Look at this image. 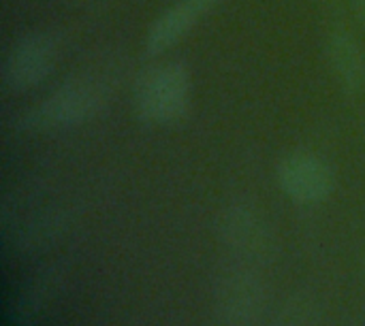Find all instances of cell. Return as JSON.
<instances>
[{"instance_id":"6da1fadb","label":"cell","mask_w":365,"mask_h":326,"mask_svg":"<svg viewBox=\"0 0 365 326\" xmlns=\"http://www.w3.org/2000/svg\"><path fill=\"white\" fill-rule=\"evenodd\" d=\"M115 73L109 66H88L58 83L38 105L21 115L26 130L73 128L96 117L113 96Z\"/></svg>"},{"instance_id":"7a4b0ae2","label":"cell","mask_w":365,"mask_h":326,"mask_svg":"<svg viewBox=\"0 0 365 326\" xmlns=\"http://www.w3.org/2000/svg\"><path fill=\"white\" fill-rule=\"evenodd\" d=\"M192 100V77L186 64L178 60L148 66L133 92L137 117L148 126H167L180 122Z\"/></svg>"},{"instance_id":"3957f363","label":"cell","mask_w":365,"mask_h":326,"mask_svg":"<svg viewBox=\"0 0 365 326\" xmlns=\"http://www.w3.org/2000/svg\"><path fill=\"white\" fill-rule=\"evenodd\" d=\"M62 38L53 30H30L15 38L2 60V83L11 92H28L41 85L56 68Z\"/></svg>"},{"instance_id":"277c9868","label":"cell","mask_w":365,"mask_h":326,"mask_svg":"<svg viewBox=\"0 0 365 326\" xmlns=\"http://www.w3.org/2000/svg\"><path fill=\"white\" fill-rule=\"evenodd\" d=\"M218 239L242 265H265L274 256L272 224L252 203H231L218 216Z\"/></svg>"},{"instance_id":"5b68a950","label":"cell","mask_w":365,"mask_h":326,"mask_svg":"<svg viewBox=\"0 0 365 326\" xmlns=\"http://www.w3.org/2000/svg\"><path fill=\"white\" fill-rule=\"evenodd\" d=\"M265 307V286L250 265L222 269L214 286V310L220 326H255Z\"/></svg>"},{"instance_id":"8992f818","label":"cell","mask_w":365,"mask_h":326,"mask_svg":"<svg viewBox=\"0 0 365 326\" xmlns=\"http://www.w3.org/2000/svg\"><path fill=\"white\" fill-rule=\"evenodd\" d=\"M276 179L282 192L302 205L323 203L336 186L329 162L312 149H293L276 167Z\"/></svg>"},{"instance_id":"52a82bcc","label":"cell","mask_w":365,"mask_h":326,"mask_svg":"<svg viewBox=\"0 0 365 326\" xmlns=\"http://www.w3.org/2000/svg\"><path fill=\"white\" fill-rule=\"evenodd\" d=\"M220 2L222 0H175L150 23L145 34V53L156 58L169 51Z\"/></svg>"},{"instance_id":"ba28073f","label":"cell","mask_w":365,"mask_h":326,"mask_svg":"<svg viewBox=\"0 0 365 326\" xmlns=\"http://www.w3.org/2000/svg\"><path fill=\"white\" fill-rule=\"evenodd\" d=\"M327 62L340 88L351 94L365 90V49L357 36L344 28L327 36Z\"/></svg>"},{"instance_id":"9c48e42d","label":"cell","mask_w":365,"mask_h":326,"mask_svg":"<svg viewBox=\"0 0 365 326\" xmlns=\"http://www.w3.org/2000/svg\"><path fill=\"white\" fill-rule=\"evenodd\" d=\"M62 269L60 267H53V269H47V271H41L36 278H32L24 288L21 293L15 297V305L11 310V318L13 322L19 326L30 325L32 320L38 318V314L47 307V303L53 299L56 290L60 288L62 284Z\"/></svg>"},{"instance_id":"30bf717a","label":"cell","mask_w":365,"mask_h":326,"mask_svg":"<svg viewBox=\"0 0 365 326\" xmlns=\"http://www.w3.org/2000/svg\"><path fill=\"white\" fill-rule=\"evenodd\" d=\"M319 310L310 295H293L276 314L272 326H317Z\"/></svg>"},{"instance_id":"8fae6325","label":"cell","mask_w":365,"mask_h":326,"mask_svg":"<svg viewBox=\"0 0 365 326\" xmlns=\"http://www.w3.org/2000/svg\"><path fill=\"white\" fill-rule=\"evenodd\" d=\"M349 4H351L353 17L365 28V0H349Z\"/></svg>"},{"instance_id":"7c38bea8","label":"cell","mask_w":365,"mask_h":326,"mask_svg":"<svg viewBox=\"0 0 365 326\" xmlns=\"http://www.w3.org/2000/svg\"><path fill=\"white\" fill-rule=\"evenodd\" d=\"M364 271H365V258H364Z\"/></svg>"}]
</instances>
